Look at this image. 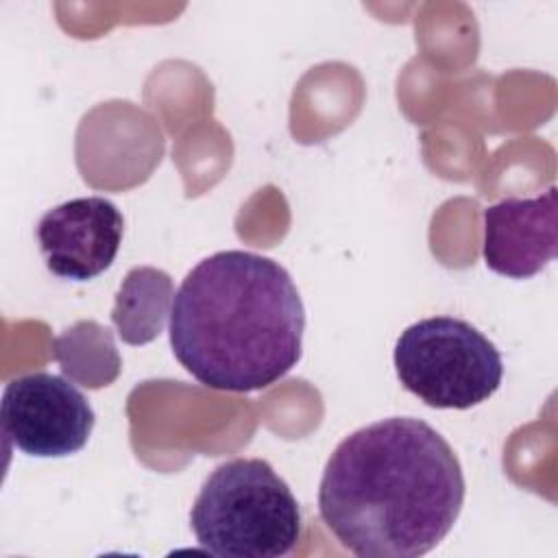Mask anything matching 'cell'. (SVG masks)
<instances>
[{"instance_id": "1", "label": "cell", "mask_w": 558, "mask_h": 558, "mask_svg": "<svg viewBox=\"0 0 558 558\" xmlns=\"http://www.w3.org/2000/svg\"><path fill=\"white\" fill-rule=\"evenodd\" d=\"M464 475L451 445L425 421L390 416L349 434L329 456L318 512L360 558H418L453 527Z\"/></svg>"}, {"instance_id": "2", "label": "cell", "mask_w": 558, "mask_h": 558, "mask_svg": "<svg viewBox=\"0 0 558 558\" xmlns=\"http://www.w3.org/2000/svg\"><path fill=\"white\" fill-rule=\"evenodd\" d=\"M168 329L177 362L203 386L253 392L301 360L305 310L281 264L251 251H220L185 275Z\"/></svg>"}, {"instance_id": "3", "label": "cell", "mask_w": 558, "mask_h": 558, "mask_svg": "<svg viewBox=\"0 0 558 558\" xmlns=\"http://www.w3.org/2000/svg\"><path fill=\"white\" fill-rule=\"evenodd\" d=\"M190 525L214 556L281 558L303 534V517L290 486L262 458H233L203 482Z\"/></svg>"}, {"instance_id": "4", "label": "cell", "mask_w": 558, "mask_h": 558, "mask_svg": "<svg viewBox=\"0 0 558 558\" xmlns=\"http://www.w3.org/2000/svg\"><path fill=\"white\" fill-rule=\"evenodd\" d=\"M395 368L405 390L440 410L484 403L504 377L497 347L477 327L453 316H432L405 327L395 344Z\"/></svg>"}, {"instance_id": "5", "label": "cell", "mask_w": 558, "mask_h": 558, "mask_svg": "<svg viewBox=\"0 0 558 558\" xmlns=\"http://www.w3.org/2000/svg\"><path fill=\"white\" fill-rule=\"evenodd\" d=\"M0 423L4 438L20 451L37 458H63L87 445L96 414L70 379L28 373L4 386Z\"/></svg>"}, {"instance_id": "6", "label": "cell", "mask_w": 558, "mask_h": 558, "mask_svg": "<svg viewBox=\"0 0 558 558\" xmlns=\"http://www.w3.org/2000/svg\"><path fill=\"white\" fill-rule=\"evenodd\" d=\"M124 218L102 196L65 201L46 211L37 225V242L52 275L87 281L105 272L122 244Z\"/></svg>"}, {"instance_id": "7", "label": "cell", "mask_w": 558, "mask_h": 558, "mask_svg": "<svg viewBox=\"0 0 558 558\" xmlns=\"http://www.w3.org/2000/svg\"><path fill=\"white\" fill-rule=\"evenodd\" d=\"M558 253V194L551 185L534 198H506L484 209L486 266L510 279L541 272Z\"/></svg>"}, {"instance_id": "8", "label": "cell", "mask_w": 558, "mask_h": 558, "mask_svg": "<svg viewBox=\"0 0 558 558\" xmlns=\"http://www.w3.org/2000/svg\"><path fill=\"white\" fill-rule=\"evenodd\" d=\"M172 279L157 268L137 266L129 270L111 310V320L126 344L155 340L172 310Z\"/></svg>"}, {"instance_id": "9", "label": "cell", "mask_w": 558, "mask_h": 558, "mask_svg": "<svg viewBox=\"0 0 558 558\" xmlns=\"http://www.w3.org/2000/svg\"><path fill=\"white\" fill-rule=\"evenodd\" d=\"M52 355L63 373L89 388L111 384L120 373V357L111 331L94 320H81L52 342Z\"/></svg>"}]
</instances>
